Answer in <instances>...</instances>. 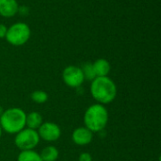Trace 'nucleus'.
I'll return each mask as SVG.
<instances>
[{
    "label": "nucleus",
    "instance_id": "nucleus-1",
    "mask_svg": "<svg viewBox=\"0 0 161 161\" xmlns=\"http://www.w3.org/2000/svg\"><path fill=\"white\" fill-rule=\"evenodd\" d=\"M91 94L98 104H109L116 98L117 86L108 76L95 77L91 84Z\"/></svg>",
    "mask_w": 161,
    "mask_h": 161
},
{
    "label": "nucleus",
    "instance_id": "nucleus-2",
    "mask_svg": "<svg viewBox=\"0 0 161 161\" xmlns=\"http://www.w3.org/2000/svg\"><path fill=\"white\" fill-rule=\"evenodd\" d=\"M108 123V111L104 105L93 104L90 106L84 114V125L92 133H97L107 126Z\"/></svg>",
    "mask_w": 161,
    "mask_h": 161
},
{
    "label": "nucleus",
    "instance_id": "nucleus-3",
    "mask_svg": "<svg viewBox=\"0 0 161 161\" xmlns=\"http://www.w3.org/2000/svg\"><path fill=\"white\" fill-rule=\"evenodd\" d=\"M25 112L19 108L4 110L0 117V126L8 134H17L25 127Z\"/></svg>",
    "mask_w": 161,
    "mask_h": 161
},
{
    "label": "nucleus",
    "instance_id": "nucleus-4",
    "mask_svg": "<svg viewBox=\"0 0 161 161\" xmlns=\"http://www.w3.org/2000/svg\"><path fill=\"white\" fill-rule=\"evenodd\" d=\"M31 35L29 26L25 23H16L10 25L6 34L7 42L13 46H21L27 42Z\"/></svg>",
    "mask_w": 161,
    "mask_h": 161
},
{
    "label": "nucleus",
    "instance_id": "nucleus-5",
    "mask_svg": "<svg viewBox=\"0 0 161 161\" xmlns=\"http://www.w3.org/2000/svg\"><path fill=\"white\" fill-rule=\"evenodd\" d=\"M40 137L37 130L25 127L23 130L18 132L14 139V143L21 151L34 150V148L40 142Z\"/></svg>",
    "mask_w": 161,
    "mask_h": 161
},
{
    "label": "nucleus",
    "instance_id": "nucleus-6",
    "mask_svg": "<svg viewBox=\"0 0 161 161\" xmlns=\"http://www.w3.org/2000/svg\"><path fill=\"white\" fill-rule=\"evenodd\" d=\"M62 79L64 83L70 88H78L83 84L85 80L81 68L75 65L67 66L63 70Z\"/></svg>",
    "mask_w": 161,
    "mask_h": 161
},
{
    "label": "nucleus",
    "instance_id": "nucleus-7",
    "mask_svg": "<svg viewBox=\"0 0 161 161\" xmlns=\"http://www.w3.org/2000/svg\"><path fill=\"white\" fill-rule=\"evenodd\" d=\"M40 139L44 142H53L58 141L61 136V130L59 126L52 122H45L41 125L37 130Z\"/></svg>",
    "mask_w": 161,
    "mask_h": 161
},
{
    "label": "nucleus",
    "instance_id": "nucleus-8",
    "mask_svg": "<svg viewBox=\"0 0 161 161\" xmlns=\"http://www.w3.org/2000/svg\"><path fill=\"white\" fill-rule=\"evenodd\" d=\"M93 138V133L87 127H77L74 130L72 134V140L76 145L84 146L92 142Z\"/></svg>",
    "mask_w": 161,
    "mask_h": 161
},
{
    "label": "nucleus",
    "instance_id": "nucleus-9",
    "mask_svg": "<svg viewBox=\"0 0 161 161\" xmlns=\"http://www.w3.org/2000/svg\"><path fill=\"white\" fill-rule=\"evenodd\" d=\"M19 9L16 0H0V15L6 18L14 16Z\"/></svg>",
    "mask_w": 161,
    "mask_h": 161
},
{
    "label": "nucleus",
    "instance_id": "nucleus-10",
    "mask_svg": "<svg viewBox=\"0 0 161 161\" xmlns=\"http://www.w3.org/2000/svg\"><path fill=\"white\" fill-rule=\"evenodd\" d=\"M92 66H93V70H94L96 77L108 76V75L110 72V64L105 58H98V59H96L92 63Z\"/></svg>",
    "mask_w": 161,
    "mask_h": 161
},
{
    "label": "nucleus",
    "instance_id": "nucleus-11",
    "mask_svg": "<svg viewBox=\"0 0 161 161\" xmlns=\"http://www.w3.org/2000/svg\"><path fill=\"white\" fill-rule=\"evenodd\" d=\"M42 117L41 113L37 111H32L28 114H26L25 117V126L30 129L38 130V128L42 124Z\"/></svg>",
    "mask_w": 161,
    "mask_h": 161
},
{
    "label": "nucleus",
    "instance_id": "nucleus-12",
    "mask_svg": "<svg viewBox=\"0 0 161 161\" xmlns=\"http://www.w3.org/2000/svg\"><path fill=\"white\" fill-rule=\"evenodd\" d=\"M40 156L42 161H56L58 158V150L55 146H46L42 150Z\"/></svg>",
    "mask_w": 161,
    "mask_h": 161
},
{
    "label": "nucleus",
    "instance_id": "nucleus-13",
    "mask_svg": "<svg viewBox=\"0 0 161 161\" xmlns=\"http://www.w3.org/2000/svg\"><path fill=\"white\" fill-rule=\"evenodd\" d=\"M17 161H42L39 153L34 150H25L21 151L18 155Z\"/></svg>",
    "mask_w": 161,
    "mask_h": 161
},
{
    "label": "nucleus",
    "instance_id": "nucleus-14",
    "mask_svg": "<svg viewBox=\"0 0 161 161\" xmlns=\"http://www.w3.org/2000/svg\"><path fill=\"white\" fill-rule=\"evenodd\" d=\"M31 99L36 104H44L48 100V94L44 91L38 90L31 93Z\"/></svg>",
    "mask_w": 161,
    "mask_h": 161
},
{
    "label": "nucleus",
    "instance_id": "nucleus-15",
    "mask_svg": "<svg viewBox=\"0 0 161 161\" xmlns=\"http://www.w3.org/2000/svg\"><path fill=\"white\" fill-rule=\"evenodd\" d=\"M81 70H82V73H83V75H84V78H85V79H88V80H90V81H92V80L96 77L95 73H94V70H93L92 63H91V62L85 63V64L82 66Z\"/></svg>",
    "mask_w": 161,
    "mask_h": 161
},
{
    "label": "nucleus",
    "instance_id": "nucleus-16",
    "mask_svg": "<svg viewBox=\"0 0 161 161\" xmlns=\"http://www.w3.org/2000/svg\"><path fill=\"white\" fill-rule=\"evenodd\" d=\"M78 161H92V157L90 153H82L78 158Z\"/></svg>",
    "mask_w": 161,
    "mask_h": 161
},
{
    "label": "nucleus",
    "instance_id": "nucleus-17",
    "mask_svg": "<svg viewBox=\"0 0 161 161\" xmlns=\"http://www.w3.org/2000/svg\"><path fill=\"white\" fill-rule=\"evenodd\" d=\"M7 30H8V27L5 25L0 24V39H3V38L6 37Z\"/></svg>",
    "mask_w": 161,
    "mask_h": 161
},
{
    "label": "nucleus",
    "instance_id": "nucleus-18",
    "mask_svg": "<svg viewBox=\"0 0 161 161\" xmlns=\"http://www.w3.org/2000/svg\"><path fill=\"white\" fill-rule=\"evenodd\" d=\"M3 112H4V108H3V107L0 105V117H1V115L3 114Z\"/></svg>",
    "mask_w": 161,
    "mask_h": 161
},
{
    "label": "nucleus",
    "instance_id": "nucleus-19",
    "mask_svg": "<svg viewBox=\"0 0 161 161\" xmlns=\"http://www.w3.org/2000/svg\"><path fill=\"white\" fill-rule=\"evenodd\" d=\"M2 132H3V130H2V128L0 126V139H1V136H2Z\"/></svg>",
    "mask_w": 161,
    "mask_h": 161
}]
</instances>
